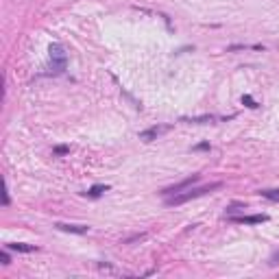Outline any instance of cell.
I'll use <instances>...</instances> for the list:
<instances>
[{
    "mask_svg": "<svg viewBox=\"0 0 279 279\" xmlns=\"http://www.w3.org/2000/svg\"><path fill=\"white\" fill-rule=\"evenodd\" d=\"M242 103H247V107H251V109H255V107H258V103L253 101L251 96H242Z\"/></svg>",
    "mask_w": 279,
    "mask_h": 279,
    "instance_id": "12",
    "label": "cell"
},
{
    "mask_svg": "<svg viewBox=\"0 0 279 279\" xmlns=\"http://www.w3.org/2000/svg\"><path fill=\"white\" fill-rule=\"evenodd\" d=\"M168 131H170V127H168V125L151 127V129H146V131H142V133H140V140H142V142H153V140H157L159 135L168 133Z\"/></svg>",
    "mask_w": 279,
    "mask_h": 279,
    "instance_id": "4",
    "label": "cell"
},
{
    "mask_svg": "<svg viewBox=\"0 0 279 279\" xmlns=\"http://www.w3.org/2000/svg\"><path fill=\"white\" fill-rule=\"evenodd\" d=\"M0 260H3V264H11V258H9V253L7 251L0 253Z\"/></svg>",
    "mask_w": 279,
    "mask_h": 279,
    "instance_id": "13",
    "label": "cell"
},
{
    "mask_svg": "<svg viewBox=\"0 0 279 279\" xmlns=\"http://www.w3.org/2000/svg\"><path fill=\"white\" fill-rule=\"evenodd\" d=\"M194 151H210V144L207 142H201V144L194 146Z\"/></svg>",
    "mask_w": 279,
    "mask_h": 279,
    "instance_id": "14",
    "label": "cell"
},
{
    "mask_svg": "<svg viewBox=\"0 0 279 279\" xmlns=\"http://www.w3.org/2000/svg\"><path fill=\"white\" fill-rule=\"evenodd\" d=\"M3 205H5V207L9 205V188H7V183H5V199H3Z\"/></svg>",
    "mask_w": 279,
    "mask_h": 279,
    "instance_id": "15",
    "label": "cell"
},
{
    "mask_svg": "<svg viewBox=\"0 0 279 279\" xmlns=\"http://www.w3.org/2000/svg\"><path fill=\"white\" fill-rule=\"evenodd\" d=\"M199 181H201V175H192V177L183 179V181H179V183H175V185L166 188V190H164L161 194H164V196H172V194H179V192L188 190V188H192L194 183H199Z\"/></svg>",
    "mask_w": 279,
    "mask_h": 279,
    "instance_id": "3",
    "label": "cell"
},
{
    "mask_svg": "<svg viewBox=\"0 0 279 279\" xmlns=\"http://www.w3.org/2000/svg\"><path fill=\"white\" fill-rule=\"evenodd\" d=\"M53 153H55V155H68V153H70V146L59 144V146H55V149H53Z\"/></svg>",
    "mask_w": 279,
    "mask_h": 279,
    "instance_id": "10",
    "label": "cell"
},
{
    "mask_svg": "<svg viewBox=\"0 0 279 279\" xmlns=\"http://www.w3.org/2000/svg\"><path fill=\"white\" fill-rule=\"evenodd\" d=\"M9 249H11V251H20V253H33V251H37L35 244H24V242H13V244H9Z\"/></svg>",
    "mask_w": 279,
    "mask_h": 279,
    "instance_id": "7",
    "label": "cell"
},
{
    "mask_svg": "<svg viewBox=\"0 0 279 279\" xmlns=\"http://www.w3.org/2000/svg\"><path fill=\"white\" fill-rule=\"evenodd\" d=\"M51 53V68H48V75H63L65 68H68V55H65V48L55 42L48 48Z\"/></svg>",
    "mask_w": 279,
    "mask_h": 279,
    "instance_id": "2",
    "label": "cell"
},
{
    "mask_svg": "<svg viewBox=\"0 0 279 279\" xmlns=\"http://www.w3.org/2000/svg\"><path fill=\"white\" fill-rule=\"evenodd\" d=\"M107 190H109V185H92L85 194L89 196V199H98V196H101L103 192H107Z\"/></svg>",
    "mask_w": 279,
    "mask_h": 279,
    "instance_id": "8",
    "label": "cell"
},
{
    "mask_svg": "<svg viewBox=\"0 0 279 279\" xmlns=\"http://www.w3.org/2000/svg\"><path fill=\"white\" fill-rule=\"evenodd\" d=\"M218 188H223V183H220V181L210 183V185H201V188H188V190L179 192V194L166 196V205H170V207H177V205H183V203L192 201V199H199V196L207 194V192H214V190H218Z\"/></svg>",
    "mask_w": 279,
    "mask_h": 279,
    "instance_id": "1",
    "label": "cell"
},
{
    "mask_svg": "<svg viewBox=\"0 0 279 279\" xmlns=\"http://www.w3.org/2000/svg\"><path fill=\"white\" fill-rule=\"evenodd\" d=\"M146 234H137V236H131L127 238V240H122V244H131V242H137V240H144Z\"/></svg>",
    "mask_w": 279,
    "mask_h": 279,
    "instance_id": "11",
    "label": "cell"
},
{
    "mask_svg": "<svg viewBox=\"0 0 279 279\" xmlns=\"http://www.w3.org/2000/svg\"><path fill=\"white\" fill-rule=\"evenodd\" d=\"M260 194L264 196V199H268V201L279 203V190H260Z\"/></svg>",
    "mask_w": 279,
    "mask_h": 279,
    "instance_id": "9",
    "label": "cell"
},
{
    "mask_svg": "<svg viewBox=\"0 0 279 279\" xmlns=\"http://www.w3.org/2000/svg\"><path fill=\"white\" fill-rule=\"evenodd\" d=\"M231 223H240V225H260V223H266L268 216L266 214H253V216H227Z\"/></svg>",
    "mask_w": 279,
    "mask_h": 279,
    "instance_id": "5",
    "label": "cell"
},
{
    "mask_svg": "<svg viewBox=\"0 0 279 279\" xmlns=\"http://www.w3.org/2000/svg\"><path fill=\"white\" fill-rule=\"evenodd\" d=\"M55 227L61 229V231H68V234H87V231H89L87 225H65V223H57Z\"/></svg>",
    "mask_w": 279,
    "mask_h": 279,
    "instance_id": "6",
    "label": "cell"
}]
</instances>
